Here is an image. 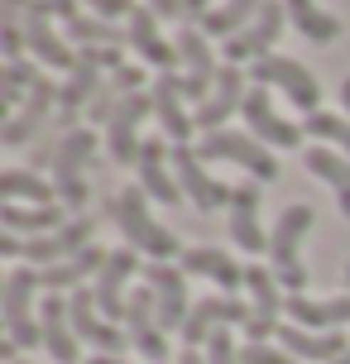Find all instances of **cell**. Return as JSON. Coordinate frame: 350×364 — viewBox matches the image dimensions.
Segmentation results:
<instances>
[{"label":"cell","instance_id":"c3c4849f","mask_svg":"<svg viewBox=\"0 0 350 364\" xmlns=\"http://www.w3.org/2000/svg\"><path fill=\"white\" fill-rule=\"evenodd\" d=\"M341 106H346V115H350V77L341 82Z\"/></svg>","mask_w":350,"mask_h":364},{"label":"cell","instance_id":"d590c367","mask_svg":"<svg viewBox=\"0 0 350 364\" xmlns=\"http://www.w3.org/2000/svg\"><path fill=\"white\" fill-rule=\"evenodd\" d=\"M259 5H264V0H221V5L202 19V34L206 38H235L240 29L259 15Z\"/></svg>","mask_w":350,"mask_h":364},{"label":"cell","instance_id":"7c38bea8","mask_svg":"<svg viewBox=\"0 0 350 364\" xmlns=\"http://www.w3.org/2000/svg\"><path fill=\"white\" fill-rule=\"evenodd\" d=\"M178 58H183V68H187V77H183V96L192 101V106H202L206 96H211V87H216V58H211V38L202 34V24H183L178 29Z\"/></svg>","mask_w":350,"mask_h":364},{"label":"cell","instance_id":"681fc988","mask_svg":"<svg viewBox=\"0 0 350 364\" xmlns=\"http://www.w3.org/2000/svg\"><path fill=\"white\" fill-rule=\"evenodd\" d=\"M336 364H350V350H346V355H341V360H336Z\"/></svg>","mask_w":350,"mask_h":364},{"label":"cell","instance_id":"9c48e42d","mask_svg":"<svg viewBox=\"0 0 350 364\" xmlns=\"http://www.w3.org/2000/svg\"><path fill=\"white\" fill-rule=\"evenodd\" d=\"M53 15H58L53 0H29V10H24V43H29L34 63L53 68V73H77L82 58L68 48V38L53 34Z\"/></svg>","mask_w":350,"mask_h":364},{"label":"cell","instance_id":"1f68e13d","mask_svg":"<svg viewBox=\"0 0 350 364\" xmlns=\"http://www.w3.org/2000/svg\"><path fill=\"white\" fill-rule=\"evenodd\" d=\"M302 164H307V173H317L322 182L336 187V206H341V216L350 220V159L341 154V149H332V144H312Z\"/></svg>","mask_w":350,"mask_h":364},{"label":"cell","instance_id":"52a82bcc","mask_svg":"<svg viewBox=\"0 0 350 364\" xmlns=\"http://www.w3.org/2000/svg\"><path fill=\"white\" fill-rule=\"evenodd\" d=\"M197 154H202V159L235 164V168H245V173H255L259 182H274V178H278V159H274L264 144H259L250 129H216V134H202Z\"/></svg>","mask_w":350,"mask_h":364},{"label":"cell","instance_id":"bcb514c9","mask_svg":"<svg viewBox=\"0 0 350 364\" xmlns=\"http://www.w3.org/2000/svg\"><path fill=\"white\" fill-rule=\"evenodd\" d=\"M178 364H206V355H197V350H183V360Z\"/></svg>","mask_w":350,"mask_h":364},{"label":"cell","instance_id":"836d02e7","mask_svg":"<svg viewBox=\"0 0 350 364\" xmlns=\"http://www.w3.org/2000/svg\"><path fill=\"white\" fill-rule=\"evenodd\" d=\"M283 10H288V19L297 24V34L307 43H336L341 38V19L327 15L317 0H283Z\"/></svg>","mask_w":350,"mask_h":364},{"label":"cell","instance_id":"3957f363","mask_svg":"<svg viewBox=\"0 0 350 364\" xmlns=\"http://www.w3.org/2000/svg\"><path fill=\"white\" fill-rule=\"evenodd\" d=\"M92 245V220L87 216H77L68 220L63 230H53V235H38V240H19V235H0V255L10 259H29L34 269H53V264H63V259H73L82 255Z\"/></svg>","mask_w":350,"mask_h":364},{"label":"cell","instance_id":"8992f818","mask_svg":"<svg viewBox=\"0 0 350 364\" xmlns=\"http://www.w3.org/2000/svg\"><path fill=\"white\" fill-rule=\"evenodd\" d=\"M250 82H255V87H278L302 115H317V110H322V87H317V77L307 73L302 63L283 58V53H269V58H259V63H250Z\"/></svg>","mask_w":350,"mask_h":364},{"label":"cell","instance_id":"f35d334b","mask_svg":"<svg viewBox=\"0 0 350 364\" xmlns=\"http://www.w3.org/2000/svg\"><path fill=\"white\" fill-rule=\"evenodd\" d=\"M307 134H317V139H327L332 149L350 154V115H332V110H317V115H307Z\"/></svg>","mask_w":350,"mask_h":364},{"label":"cell","instance_id":"5bb4252c","mask_svg":"<svg viewBox=\"0 0 350 364\" xmlns=\"http://www.w3.org/2000/svg\"><path fill=\"white\" fill-rule=\"evenodd\" d=\"M125 336H129V346L139 350V355H149L154 364L168 360V336H164V326H159V302H154V288H149V283L129 292Z\"/></svg>","mask_w":350,"mask_h":364},{"label":"cell","instance_id":"44dd1931","mask_svg":"<svg viewBox=\"0 0 350 364\" xmlns=\"http://www.w3.org/2000/svg\"><path fill=\"white\" fill-rule=\"evenodd\" d=\"M73 326H77V341L82 346H92V350H101V355H120V350L129 346V336L120 326H111L101 311H96V292H87V288H77L73 297Z\"/></svg>","mask_w":350,"mask_h":364},{"label":"cell","instance_id":"e575fe53","mask_svg":"<svg viewBox=\"0 0 350 364\" xmlns=\"http://www.w3.org/2000/svg\"><path fill=\"white\" fill-rule=\"evenodd\" d=\"M0 197H5V201L53 206V201H58V187H53V182H43L34 168H5V178H0Z\"/></svg>","mask_w":350,"mask_h":364},{"label":"cell","instance_id":"ba28073f","mask_svg":"<svg viewBox=\"0 0 350 364\" xmlns=\"http://www.w3.org/2000/svg\"><path fill=\"white\" fill-rule=\"evenodd\" d=\"M255 321V307H245L240 297H226V292H216V297H202V302H192V311H187V326H183V346L197 350L206 346L216 331H230V326H250Z\"/></svg>","mask_w":350,"mask_h":364},{"label":"cell","instance_id":"83f0119b","mask_svg":"<svg viewBox=\"0 0 350 364\" xmlns=\"http://www.w3.org/2000/svg\"><path fill=\"white\" fill-rule=\"evenodd\" d=\"M230 240L245 255H264L269 250V235L259 230V187L255 182H240L235 197H230Z\"/></svg>","mask_w":350,"mask_h":364},{"label":"cell","instance_id":"e0dca14e","mask_svg":"<svg viewBox=\"0 0 350 364\" xmlns=\"http://www.w3.org/2000/svg\"><path fill=\"white\" fill-rule=\"evenodd\" d=\"M58 91H63V82H48V77H38V87L34 96L24 101V106L0 125V144L5 149H19V144H29L38 134V125L43 120H58Z\"/></svg>","mask_w":350,"mask_h":364},{"label":"cell","instance_id":"cb8c5ba5","mask_svg":"<svg viewBox=\"0 0 350 364\" xmlns=\"http://www.w3.org/2000/svg\"><path fill=\"white\" fill-rule=\"evenodd\" d=\"M134 168H139V187L154 192V201H164V206H178V201H183V182H178V173H173V154H168V144L159 139V134L144 139Z\"/></svg>","mask_w":350,"mask_h":364},{"label":"cell","instance_id":"d6986e66","mask_svg":"<svg viewBox=\"0 0 350 364\" xmlns=\"http://www.w3.org/2000/svg\"><path fill=\"white\" fill-rule=\"evenodd\" d=\"M149 110H154V96H149V91H134V96H125L120 110L111 115V125H106V149H111L115 164H139V149H144L139 120H144Z\"/></svg>","mask_w":350,"mask_h":364},{"label":"cell","instance_id":"4dcf8cb0","mask_svg":"<svg viewBox=\"0 0 350 364\" xmlns=\"http://www.w3.org/2000/svg\"><path fill=\"white\" fill-rule=\"evenodd\" d=\"M68 206L63 201H53V206H19V201H5L0 206V225L10 230V235H53V230H63L68 225V216H63Z\"/></svg>","mask_w":350,"mask_h":364},{"label":"cell","instance_id":"d4e9b609","mask_svg":"<svg viewBox=\"0 0 350 364\" xmlns=\"http://www.w3.org/2000/svg\"><path fill=\"white\" fill-rule=\"evenodd\" d=\"M278 350H288V355L302 360V364H312V360L336 364L350 346H346V331H302V326H293V321H283V326H278Z\"/></svg>","mask_w":350,"mask_h":364},{"label":"cell","instance_id":"f6af8a7d","mask_svg":"<svg viewBox=\"0 0 350 364\" xmlns=\"http://www.w3.org/2000/svg\"><path fill=\"white\" fill-rule=\"evenodd\" d=\"M53 10H58V15H63V24H68V19H77V15H82V10H77V0H53Z\"/></svg>","mask_w":350,"mask_h":364},{"label":"cell","instance_id":"ee69618b","mask_svg":"<svg viewBox=\"0 0 350 364\" xmlns=\"http://www.w3.org/2000/svg\"><path fill=\"white\" fill-rule=\"evenodd\" d=\"M149 10H154L159 19H178L183 15V0H149Z\"/></svg>","mask_w":350,"mask_h":364},{"label":"cell","instance_id":"277c9868","mask_svg":"<svg viewBox=\"0 0 350 364\" xmlns=\"http://www.w3.org/2000/svg\"><path fill=\"white\" fill-rule=\"evenodd\" d=\"M96 154V129L92 125H77L73 134H63L53 149V187H58V201L68 211H82L87 206V182H82V168L92 164Z\"/></svg>","mask_w":350,"mask_h":364},{"label":"cell","instance_id":"f1b7e54d","mask_svg":"<svg viewBox=\"0 0 350 364\" xmlns=\"http://www.w3.org/2000/svg\"><path fill=\"white\" fill-rule=\"evenodd\" d=\"M154 10L149 5H134V15H129V29H125V38L134 43V53L144 58V63H154V68H173V63H183L178 58V43H164V34H159V24H154Z\"/></svg>","mask_w":350,"mask_h":364},{"label":"cell","instance_id":"30bf717a","mask_svg":"<svg viewBox=\"0 0 350 364\" xmlns=\"http://www.w3.org/2000/svg\"><path fill=\"white\" fill-rule=\"evenodd\" d=\"M245 288H250V307H255V321L245 326V341H250V346H264V341L278 336V326H283L278 316H283V302H288V297L278 292L283 283H278L264 264H245Z\"/></svg>","mask_w":350,"mask_h":364},{"label":"cell","instance_id":"6da1fadb","mask_svg":"<svg viewBox=\"0 0 350 364\" xmlns=\"http://www.w3.org/2000/svg\"><path fill=\"white\" fill-rule=\"evenodd\" d=\"M111 220L120 225V235L129 240V250L149 255L154 264H168L173 255L183 259V245H178V235H173V230H164L159 220L149 216L144 187H120V192L111 197Z\"/></svg>","mask_w":350,"mask_h":364},{"label":"cell","instance_id":"b9f144b4","mask_svg":"<svg viewBox=\"0 0 350 364\" xmlns=\"http://www.w3.org/2000/svg\"><path fill=\"white\" fill-rule=\"evenodd\" d=\"M82 5H92L96 19H120V15H134V0H82Z\"/></svg>","mask_w":350,"mask_h":364},{"label":"cell","instance_id":"8fae6325","mask_svg":"<svg viewBox=\"0 0 350 364\" xmlns=\"http://www.w3.org/2000/svg\"><path fill=\"white\" fill-rule=\"evenodd\" d=\"M283 24H288V10H283V0H264L259 5V15L240 29L235 38H226V63H259V58H269V48L278 43L283 34Z\"/></svg>","mask_w":350,"mask_h":364},{"label":"cell","instance_id":"7402d4cb","mask_svg":"<svg viewBox=\"0 0 350 364\" xmlns=\"http://www.w3.org/2000/svg\"><path fill=\"white\" fill-rule=\"evenodd\" d=\"M38 326H43V350L58 364H77V326H73V302L63 292H43L38 302Z\"/></svg>","mask_w":350,"mask_h":364},{"label":"cell","instance_id":"4316f807","mask_svg":"<svg viewBox=\"0 0 350 364\" xmlns=\"http://www.w3.org/2000/svg\"><path fill=\"white\" fill-rule=\"evenodd\" d=\"M82 63H77V73H68V82H63V91H58V129H68L73 134L77 129V110L82 106H92L96 101V91H101V68H96L87 53H77Z\"/></svg>","mask_w":350,"mask_h":364},{"label":"cell","instance_id":"ac0fdd59","mask_svg":"<svg viewBox=\"0 0 350 364\" xmlns=\"http://www.w3.org/2000/svg\"><path fill=\"white\" fill-rule=\"evenodd\" d=\"M139 250H111V259L101 264V273H96V311L106 316V321H125V307H129V297H125V283H129V273H139Z\"/></svg>","mask_w":350,"mask_h":364},{"label":"cell","instance_id":"484cf974","mask_svg":"<svg viewBox=\"0 0 350 364\" xmlns=\"http://www.w3.org/2000/svg\"><path fill=\"white\" fill-rule=\"evenodd\" d=\"M149 96H154V120L164 125L168 139H173V144H192V125H197V120L183 110V101H187V96H183V77L164 73L159 82H154Z\"/></svg>","mask_w":350,"mask_h":364},{"label":"cell","instance_id":"2e32d148","mask_svg":"<svg viewBox=\"0 0 350 364\" xmlns=\"http://www.w3.org/2000/svg\"><path fill=\"white\" fill-rule=\"evenodd\" d=\"M245 96H250V77L240 73L235 63H221V73H216V87H211V96H206L202 106H197V129L202 134H216V129L235 115V110H245Z\"/></svg>","mask_w":350,"mask_h":364},{"label":"cell","instance_id":"ab89813d","mask_svg":"<svg viewBox=\"0 0 350 364\" xmlns=\"http://www.w3.org/2000/svg\"><path fill=\"white\" fill-rule=\"evenodd\" d=\"M240 364H302L288 350H269V346H240Z\"/></svg>","mask_w":350,"mask_h":364},{"label":"cell","instance_id":"f907efd6","mask_svg":"<svg viewBox=\"0 0 350 364\" xmlns=\"http://www.w3.org/2000/svg\"><path fill=\"white\" fill-rule=\"evenodd\" d=\"M346 283H350V264H346Z\"/></svg>","mask_w":350,"mask_h":364},{"label":"cell","instance_id":"4fadbf2b","mask_svg":"<svg viewBox=\"0 0 350 364\" xmlns=\"http://www.w3.org/2000/svg\"><path fill=\"white\" fill-rule=\"evenodd\" d=\"M240 115H245V129H250L264 149H297L302 144V129L274 110L269 87H255V82H250V96H245V110H240Z\"/></svg>","mask_w":350,"mask_h":364},{"label":"cell","instance_id":"7bdbcfd3","mask_svg":"<svg viewBox=\"0 0 350 364\" xmlns=\"http://www.w3.org/2000/svg\"><path fill=\"white\" fill-rule=\"evenodd\" d=\"M211 10H216V5H211V0H183V15H187V24H192V19H197V24H202V19L211 15Z\"/></svg>","mask_w":350,"mask_h":364},{"label":"cell","instance_id":"9a60e30c","mask_svg":"<svg viewBox=\"0 0 350 364\" xmlns=\"http://www.w3.org/2000/svg\"><path fill=\"white\" fill-rule=\"evenodd\" d=\"M173 173H178L183 192L192 197V206H197V211H221V206H230V197H235V187L216 182L202 168V154H197L192 144H178V149H173Z\"/></svg>","mask_w":350,"mask_h":364},{"label":"cell","instance_id":"60d3db41","mask_svg":"<svg viewBox=\"0 0 350 364\" xmlns=\"http://www.w3.org/2000/svg\"><path fill=\"white\" fill-rule=\"evenodd\" d=\"M206 364H240V350L230 346V331H216L206 341Z\"/></svg>","mask_w":350,"mask_h":364},{"label":"cell","instance_id":"7a4b0ae2","mask_svg":"<svg viewBox=\"0 0 350 364\" xmlns=\"http://www.w3.org/2000/svg\"><path fill=\"white\" fill-rule=\"evenodd\" d=\"M317 211L312 206H288L283 216L274 220V235H269V264H274V278L283 283L288 292H302L307 288V264H302V235L312 230Z\"/></svg>","mask_w":350,"mask_h":364},{"label":"cell","instance_id":"7dc6e473","mask_svg":"<svg viewBox=\"0 0 350 364\" xmlns=\"http://www.w3.org/2000/svg\"><path fill=\"white\" fill-rule=\"evenodd\" d=\"M87 364H129V360H120V355H96V360H87Z\"/></svg>","mask_w":350,"mask_h":364},{"label":"cell","instance_id":"8d00e7d4","mask_svg":"<svg viewBox=\"0 0 350 364\" xmlns=\"http://www.w3.org/2000/svg\"><path fill=\"white\" fill-rule=\"evenodd\" d=\"M38 77L43 73H38V63H29V58H24V63H5V77H0V110L15 115V110L34 96Z\"/></svg>","mask_w":350,"mask_h":364},{"label":"cell","instance_id":"5b68a950","mask_svg":"<svg viewBox=\"0 0 350 364\" xmlns=\"http://www.w3.org/2000/svg\"><path fill=\"white\" fill-rule=\"evenodd\" d=\"M34 292H38V269H19L10 264V278H5V336L15 341L19 350L43 346V326L34 321Z\"/></svg>","mask_w":350,"mask_h":364},{"label":"cell","instance_id":"d6a6232c","mask_svg":"<svg viewBox=\"0 0 350 364\" xmlns=\"http://www.w3.org/2000/svg\"><path fill=\"white\" fill-rule=\"evenodd\" d=\"M106 250L101 245H87L82 255H73V259H63V264H53V269H38V288L43 292H63V288H77L87 273H101V264H106Z\"/></svg>","mask_w":350,"mask_h":364},{"label":"cell","instance_id":"f546056e","mask_svg":"<svg viewBox=\"0 0 350 364\" xmlns=\"http://www.w3.org/2000/svg\"><path fill=\"white\" fill-rule=\"evenodd\" d=\"M183 273H197V278H211V283H221L226 297H235V288L245 283V264L216 250V245H197V250H183Z\"/></svg>","mask_w":350,"mask_h":364},{"label":"cell","instance_id":"74e56055","mask_svg":"<svg viewBox=\"0 0 350 364\" xmlns=\"http://www.w3.org/2000/svg\"><path fill=\"white\" fill-rule=\"evenodd\" d=\"M63 29H68V38H73L77 48H120V43H129L111 19H96V15H77Z\"/></svg>","mask_w":350,"mask_h":364},{"label":"cell","instance_id":"603a6c76","mask_svg":"<svg viewBox=\"0 0 350 364\" xmlns=\"http://www.w3.org/2000/svg\"><path fill=\"white\" fill-rule=\"evenodd\" d=\"M288 321L302 331H341L350 326V292H336V297H307V292H288Z\"/></svg>","mask_w":350,"mask_h":364},{"label":"cell","instance_id":"ffe728a7","mask_svg":"<svg viewBox=\"0 0 350 364\" xmlns=\"http://www.w3.org/2000/svg\"><path fill=\"white\" fill-rule=\"evenodd\" d=\"M144 283L154 288V302H159V326L168 331H183L187 326V273L173 269V264H149L144 269Z\"/></svg>","mask_w":350,"mask_h":364}]
</instances>
